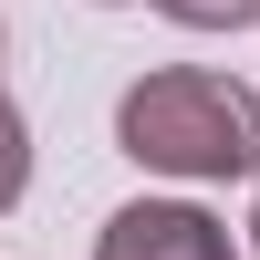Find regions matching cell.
I'll return each mask as SVG.
<instances>
[{
	"label": "cell",
	"instance_id": "6da1fadb",
	"mask_svg": "<svg viewBox=\"0 0 260 260\" xmlns=\"http://www.w3.org/2000/svg\"><path fill=\"white\" fill-rule=\"evenodd\" d=\"M115 146L136 167H156V177H187V187L260 177V94L229 73H198V62L136 73L115 104Z\"/></svg>",
	"mask_w": 260,
	"mask_h": 260
},
{
	"label": "cell",
	"instance_id": "7a4b0ae2",
	"mask_svg": "<svg viewBox=\"0 0 260 260\" xmlns=\"http://www.w3.org/2000/svg\"><path fill=\"white\" fill-rule=\"evenodd\" d=\"M94 260H240V240L198 198H136L94 229Z\"/></svg>",
	"mask_w": 260,
	"mask_h": 260
},
{
	"label": "cell",
	"instance_id": "3957f363",
	"mask_svg": "<svg viewBox=\"0 0 260 260\" xmlns=\"http://www.w3.org/2000/svg\"><path fill=\"white\" fill-rule=\"evenodd\" d=\"M21 187H31V125H21L11 104H0V219L21 208Z\"/></svg>",
	"mask_w": 260,
	"mask_h": 260
},
{
	"label": "cell",
	"instance_id": "277c9868",
	"mask_svg": "<svg viewBox=\"0 0 260 260\" xmlns=\"http://www.w3.org/2000/svg\"><path fill=\"white\" fill-rule=\"evenodd\" d=\"M156 11L177 21V31H250L260 0H156Z\"/></svg>",
	"mask_w": 260,
	"mask_h": 260
},
{
	"label": "cell",
	"instance_id": "5b68a950",
	"mask_svg": "<svg viewBox=\"0 0 260 260\" xmlns=\"http://www.w3.org/2000/svg\"><path fill=\"white\" fill-rule=\"evenodd\" d=\"M250 250H260V208H250Z\"/></svg>",
	"mask_w": 260,
	"mask_h": 260
}]
</instances>
